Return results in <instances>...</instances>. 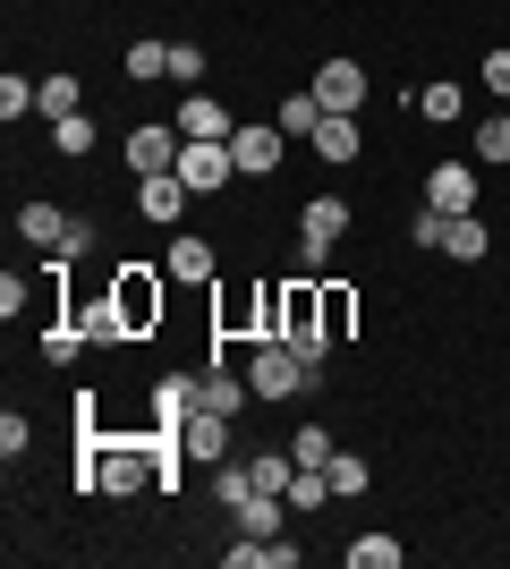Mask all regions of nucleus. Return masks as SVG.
<instances>
[{
	"label": "nucleus",
	"mask_w": 510,
	"mask_h": 569,
	"mask_svg": "<svg viewBox=\"0 0 510 569\" xmlns=\"http://www.w3.org/2000/svg\"><path fill=\"white\" fill-rule=\"evenodd\" d=\"M247 391L264 408H281V400H298V391H316V366H307L290 340H256V349H247Z\"/></svg>",
	"instance_id": "f257e3e1"
},
{
	"label": "nucleus",
	"mask_w": 510,
	"mask_h": 569,
	"mask_svg": "<svg viewBox=\"0 0 510 569\" xmlns=\"http://www.w3.org/2000/svg\"><path fill=\"white\" fill-rule=\"evenodd\" d=\"M111 307L128 315V332H137V340H153V323L170 315L162 272H153V263H120V272H111Z\"/></svg>",
	"instance_id": "f03ea898"
},
{
	"label": "nucleus",
	"mask_w": 510,
	"mask_h": 569,
	"mask_svg": "<svg viewBox=\"0 0 510 569\" xmlns=\"http://www.w3.org/2000/svg\"><path fill=\"white\" fill-rule=\"evenodd\" d=\"M340 230H349V204H340V196H307V204H298V263L323 272V256H332Z\"/></svg>",
	"instance_id": "7ed1b4c3"
},
{
	"label": "nucleus",
	"mask_w": 510,
	"mask_h": 569,
	"mask_svg": "<svg viewBox=\"0 0 510 569\" xmlns=\"http://www.w3.org/2000/svg\"><path fill=\"white\" fill-rule=\"evenodd\" d=\"M230 162H239V179H272L281 170V119H239L230 128Z\"/></svg>",
	"instance_id": "20e7f679"
},
{
	"label": "nucleus",
	"mask_w": 510,
	"mask_h": 569,
	"mask_svg": "<svg viewBox=\"0 0 510 569\" xmlns=\"http://www.w3.org/2000/svg\"><path fill=\"white\" fill-rule=\"evenodd\" d=\"M179 179H188L196 196L230 188V179H239V162H230V137H188V144H179Z\"/></svg>",
	"instance_id": "39448f33"
},
{
	"label": "nucleus",
	"mask_w": 510,
	"mask_h": 569,
	"mask_svg": "<svg viewBox=\"0 0 510 569\" xmlns=\"http://www.w3.org/2000/svg\"><path fill=\"white\" fill-rule=\"evenodd\" d=\"M179 144H188V137H179V119H170V128L153 119V128H128L120 153H128V170H137V179H153V170H179Z\"/></svg>",
	"instance_id": "423d86ee"
},
{
	"label": "nucleus",
	"mask_w": 510,
	"mask_h": 569,
	"mask_svg": "<svg viewBox=\"0 0 510 569\" xmlns=\"http://www.w3.org/2000/svg\"><path fill=\"white\" fill-rule=\"evenodd\" d=\"M196 204V188L179 179V170H153V179H137V213L162 221V230H179V213Z\"/></svg>",
	"instance_id": "0eeeda50"
},
{
	"label": "nucleus",
	"mask_w": 510,
	"mask_h": 569,
	"mask_svg": "<svg viewBox=\"0 0 510 569\" xmlns=\"http://www.w3.org/2000/svg\"><path fill=\"white\" fill-rule=\"evenodd\" d=\"M426 204L434 213H477V162H434L426 170Z\"/></svg>",
	"instance_id": "6e6552de"
},
{
	"label": "nucleus",
	"mask_w": 510,
	"mask_h": 569,
	"mask_svg": "<svg viewBox=\"0 0 510 569\" xmlns=\"http://www.w3.org/2000/svg\"><path fill=\"white\" fill-rule=\"evenodd\" d=\"M179 442H188V459H196V468H221V459H230V417H221V408H188Z\"/></svg>",
	"instance_id": "1a4fd4ad"
},
{
	"label": "nucleus",
	"mask_w": 510,
	"mask_h": 569,
	"mask_svg": "<svg viewBox=\"0 0 510 569\" xmlns=\"http://www.w3.org/2000/svg\"><path fill=\"white\" fill-rule=\"evenodd\" d=\"M316 102H323V111H349V119H358L366 69H358V60H323V69H316Z\"/></svg>",
	"instance_id": "9d476101"
},
{
	"label": "nucleus",
	"mask_w": 510,
	"mask_h": 569,
	"mask_svg": "<svg viewBox=\"0 0 510 569\" xmlns=\"http://www.w3.org/2000/svg\"><path fill=\"white\" fill-rule=\"evenodd\" d=\"M77 332H86V349H120V340H137V332H128V315L111 307V289L77 307Z\"/></svg>",
	"instance_id": "9b49d317"
},
{
	"label": "nucleus",
	"mask_w": 510,
	"mask_h": 569,
	"mask_svg": "<svg viewBox=\"0 0 510 569\" xmlns=\"http://www.w3.org/2000/svg\"><path fill=\"white\" fill-rule=\"evenodd\" d=\"M486 247H493V238H486V221H477V213H442V247H434V256H451V263H486Z\"/></svg>",
	"instance_id": "f8f14e48"
},
{
	"label": "nucleus",
	"mask_w": 510,
	"mask_h": 569,
	"mask_svg": "<svg viewBox=\"0 0 510 569\" xmlns=\"http://www.w3.org/2000/svg\"><path fill=\"white\" fill-rule=\"evenodd\" d=\"M188 408H196V375H162V382H153V426H162V433L188 426Z\"/></svg>",
	"instance_id": "ddd939ff"
},
{
	"label": "nucleus",
	"mask_w": 510,
	"mask_h": 569,
	"mask_svg": "<svg viewBox=\"0 0 510 569\" xmlns=\"http://www.w3.org/2000/svg\"><path fill=\"white\" fill-rule=\"evenodd\" d=\"M340 561H349V569H400V561H409V545L374 527V536H349V545H340Z\"/></svg>",
	"instance_id": "4468645a"
},
{
	"label": "nucleus",
	"mask_w": 510,
	"mask_h": 569,
	"mask_svg": "<svg viewBox=\"0 0 510 569\" xmlns=\"http://www.w3.org/2000/svg\"><path fill=\"white\" fill-rule=\"evenodd\" d=\"M162 272H170V281H213V247H204L196 230H179V238H170V256H162Z\"/></svg>",
	"instance_id": "2eb2a0df"
},
{
	"label": "nucleus",
	"mask_w": 510,
	"mask_h": 569,
	"mask_svg": "<svg viewBox=\"0 0 510 569\" xmlns=\"http://www.w3.org/2000/svg\"><path fill=\"white\" fill-rule=\"evenodd\" d=\"M230 128H239V119L221 111L213 94H188V102H179V137H230Z\"/></svg>",
	"instance_id": "dca6fc26"
},
{
	"label": "nucleus",
	"mask_w": 510,
	"mask_h": 569,
	"mask_svg": "<svg viewBox=\"0 0 510 569\" xmlns=\"http://www.w3.org/2000/svg\"><path fill=\"white\" fill-rule=\"evenodd\" d=\"M69 221H77V213H60V204H43V196H34V204H18V230L34 238V247H60V238H69Z\"/></svg>",
	"instance_id": "f3484780"
},
{
	"label": "nucleus",
	"mask_w": 510,
	"mask_h": 569,
	"mask_svg": "<svg viewBox=\"0 0 510 569\" xmlns=\"http://www.w3.org/2000/svg\"><path fill=\"white\" fill-rule=\"evenodd\" d=\"M323 119H332V111L316 102V86H298V94H281V137H316Z\"/></svg>",
	"instance_id": "a211bd4d"
},
{
	"label": "nucleus",
	"mask_w": 510,
	"mask_h": 569,
	"mask_svg": "<svg viewBox=\"0 0 510 569\" xmlns=\"http://www.w3.org/2000/svg\"><path fill=\"white\" fill-rule=\"evenodd\" d=\"M34 111H43V119H69V111H86V94H77V77H69V69H51L43 86H34Z\"/></svg>",
	"instance_id": "6ab92c4d"
},
{
	"label": "nucleus",
	"mask_w": 510,
	"mask_h": 569,
	"mask_svg": "<svg viewBox=\"0 0 510 569\" xmlns=\"http://www.w3.org/2000/svg\"><path fill=\"white\" fill-rule=\"evenodd\" d=\"M51 153L86 162V153H94V111H69V119H51Z\"/></svg>",
	"instance_id": "aec40b11"
},
{
	"label": "nucleus",
	"mask_w": 510,
	"mask_h": 569,
	"mask_svg": "<svg viewBox=\"0 0 510 569\" xmlns=\"http://www.w3.org/2000/svg\"><path fill=\"white\" fill-rule=\"evenodd\" d=\"M316 153H323V162H358V119L332 111V119L316 128Z\"/></svg>",
	"instance_id": "412c9836"
},
{
	"label": "nucleus",
	"mask_w": 510,
	"mask_h": 569,
	"mask_svg": "<svg viewBox=\"0 0 510 569\" xmlns=\"http://www.w3.org/2000/svg\"><path fill=\"white\" fill-rule=\"evenodd\" d=\"M468 153H477V162H493V170H502V162H510V111L477 119V137H468Z\"/></svg>",
	"instance_id": "4be33fe9"
},
{
	"label": "nucleus",
	"mask_w": 510,
	"mask_h": 569,
	"mask_svg": "<svg viewBox=\"0 0 510 569\" xmlns=\"http://www.w3.org/2000/svg\"><path fill=\"white\" fill-rule=\"evenodd\" d=\"M349 323H358V289L323 281V340H349Z\"/></svg>",
	"instance_id": "5701e85b"
},
{
	"label": "nucleus",
	"mask_w": 510,
	"mask_h": 569,
	"mask_svg": "<svg viewBox=\"0 0 510 569\" xmlns=\"http://www.w3.org/2000/svg\"><path fill=\"white\" fill-rule=\"evenodd\" d=\"M417 111H426V119H442V128H451V119L468 111V94H460V86H451V77H434V86H417Z\"/></svg>",
	"instance_id": "b1692460"
},
{
	"label": "nucleus",
	"mask_w": 510,
	"mask_h": 569,
	"mask_svg": "<svg viewBox=\"0 0 510 569\" xmlns=\"http://www.w3.org/2000/svg\"><path fill=\"white\" fill-rule=\"evenodd\" d=\"M247 476H256V493H290L298 459H290V451H256V459H247Z\"/></svg>",
	"instance_id": "393cba45"
},
{
	"label": "nucleus",
	"mask_w": 510,
	"mask_h": 569,
	"mask_svg": "<svg viewBox=\"0 0 510 569\" xmlns=\"http://www.w3.org/2000/svg\"><path fill=\"white\" fill-rule=\"evenodd\" d=\"M323 476H332V493H349V501H358L366 485H374V468H366L358 451H332V459H323Z\"/></svg>",
	"instance_id": "a878e982"
},
{
	"label": "nucleus",
	"mask_w": 510,
	"mask_h": 569,
	"mask_svg": "<svg viewBox=\"0 0 510 569\" xmlns=\"http://www.w3.org/2000/svg\"><path fill=\"white\" fill-rule=\"evenodd\" d=\"M120 69L137 77V86H153V77H170V43H153V34H146V43H128Z\"/></svg>",
	"instance_id": "bb28decb"
},
{
	"label": "nucleus",
	"mask_w": 510,
	"mask_h": 569,
	"mask_svg": "<svg viewBox=\"0 0 510 569\" xmlns=\"http://www.w3.org/2000/svg\"><path fill=\"white\" fill-rule=\"evenodd\" d=\"M332 451H340V442H332L323 426H298V433H290V459H298V468H323Z\"/></svg>",
	"instance_id": "cd10ccee"
},
{
	"label": "nucleus",
	"mask_w": 510,
	"mask_h": 569,
	"mask_svg": "<svg viewBox=\"0 0 510 569\" xmlns=\"http://www.w3.org/2000/svg\"><path fill=\"white\" fill-rule=\"evenodd\" d=\"M213 493H221V510H239V501L256 493V476H247V468H230V459H221V468H213Z\"/></svg>",
	"instance_id": "c85d7f7f"
},
{
	"label": "nucleus",
	"mask_w": 510,
	"mask_h": 569,
	"mask_svg": "<svg viewBox=\"0 0 510 569\" xmlns=\"http://www.w3.org/2000/svg\"><path fill=\"white\" fill-rule=\"evenodd\" d=\"M477 77H486V94H493V102H510V43H493Z\"/></svg>",
	"instance_id": "c756f323"
},
{
	"label": "nucleus",
	"mask_w": 510,
	"mask_h": 569,
	"mask_svg": "<svg viewBox=\"0 0 510 569\" xmlns=\"http://www.w3.org/2000/svg\"><path fill=\"white\" fill-rule=\"evenodd\" d=\"M77 340H86V332H77V315H69V323H51V332H43V357H51V366H69Z\"/></svg>",
	"instance_id": "7c9ffc66"
},
{
	"label": "nucleus",
	"mask_w": 510,
	"mask_h": 569,
	"mask_svg": "<svg viewBox=\"0 0 510 569\" xmlns=\"http://www.w3.org/2000/svg\"><path fill=\"white\" fill-rule=\"evenodd\" d=\"M26 307H34V289H26V272H0V315H9V323H18Z\"/></svg>",
	"instance_id": "2f4dec72"
},
{
	"label": "nucleus",
	"mask_w": 510,
	"mask_h": 569,
	"mask_svg": "<svg viewBox=\"0 0 510 569\" xmlns=\"http://www.w3.org/2000/svg\"><path fill=\"white\" fill-rule=\"evenodd\" d=\"M94 238H102V230H94V213H86V221H69V238H60L51 256H69V263H77V256H94Z\"/></svg>",
	"instance_id": "473e14b6"
},
{
	"label": "nucleus",
	"mask_w": 510,
	"mask_h": 569,
	"mask_svg": "<svg viewBox=\"0 0 510 569\" xmlns=\"http://www.w3.org/2000/svg\"><path fill=\"white\" fill-rule=\"evenodd\" d=\"M196 77H204V51H196V43H170V86H196Z\"/></svg>",
	"instance_id": "72a5a7b5"
},
{
	"label": "nucleus",
	"mask_w": 510,
	"mask_h": 569,
	"mask_svg": "<svg viewBox=\"0 0 510 569\" xmlns=\"http://www.w3.org/2000/svg\"><path fill=\"white\" fill-rule=\"evenodd\" d=\"M34 111V86H26V77H0V119H26Z\"/></svg>",
	"instance_id": "f704fd0d"
},
{
	"label": "nucleus",
	"mask_w": 510,
	"mask_h": 569,
	"mask_svg": "<svg viewBox=\"0 0 510 569\" xmlns=\"http://www.w3.org/2000/svg\"><path fill=\"white\" fill-rule=\"evenodd\" d=\"M26 442H34V426H26L18 408H9V417H0V451H9V459H26Z\"/></svg>",
	"instance_id": "c9c22d12"
},
{
	"label": "nucleus",
	"mask_w": 510,
	"mask_h": 569,
	"mask_svg": "<svg viewBox=\"0 0 510 569\" xmlns=\"http://www.w3.org/2000/svg\"><path fill=\"white\" fill-rule=\"evenodd\" d=\"M409 238H417V247H442V213H434V204H426V213L409 221Z\"/></svg>",
	"instance_id": "e433bc0d"
}]
</instances>
